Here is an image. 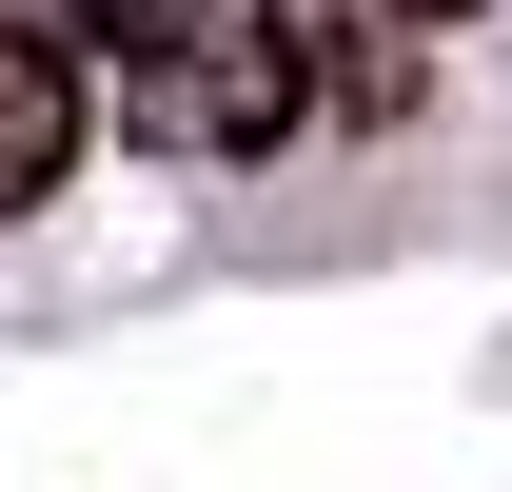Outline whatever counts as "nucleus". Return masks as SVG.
<instances>
[{
	"label": "nucleus",
	"instance_id": "nucleus-2",
	"mask_svg": "<svg viewBox=\"0 0 512 492\" xmlns=\"http://www.w3.org/2000/svg\"><path fill=\"white\" fill-rule=\"evenodd\" d=\"M394 20H414V40H453V20H473V0H394Z\"/></svg>",
	"mask_w": 512,
	"mask_h": 492
},
{
	"label": "nucleus",
	"instance_id": "nucleus-1",
	"mask_svg": "<svg viewBox=\"0 0 512 492\" xmlns=\"http://www.w3.org/2000/svg\"><path fill=\"white\" fill-rule=\"evenodd\" d=\"M79 138H99V60H79V20H0V217H40L79 178Z\"/></svg>",
	"mask_w": 512,
	"mask_h": 492
}]
</instances>
